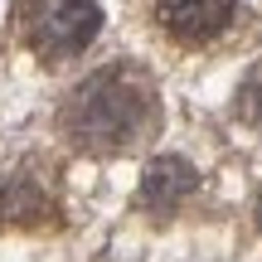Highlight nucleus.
I'll return each instance as SVG.
<instances>
[{
    "instance_id": "nucleus-2",
    "label": "nucleus",
    "mask_w": 262,
    "mask_h": 262,
    "mask_svg": "<svg viewBox=\"0 0 262 262\" xmlns=\"http://www.w3.org/2000/svg\"><path fill=\"white\" fill-rule=\"evenodd\" d=\"M102 29L97 0H19V39L44 63L83 54Z\"/></svg>"
},
{
    "instance_id": "nucleus-3",
    "label": "nucleus",
    "mask_w": 262,
    "mask_h": 262,
    "mask_svg": "<svg viewBox=\"0 0 262 262\" xmlns=\"http://www.w3.org/2000/svg\"><path fill=\"white\" fill-rule=\"evenodd\" d=\"M238 0H156V19L175 44H209L233 25Z\"/></svg>"
},
{
    "instance_id": "nucleus-6",
    "label": "nucleus",
    "mask_w": 262,
    "mask_h": 262,
    "mask_svg": "<svg viewBox=\"0 0 262 262\" xmlns=\"http://www.w3.org/2000/svg\"><path fill=\"white\" fill-rule=\"evenodd\" d=\"M238 117H243L248 126H262V63L243 78V88H238Z\"/></svg>"
},
{
    "instance_id": "nucleus-4",
    "label": "nucleus",
    "mask_w": 262,
    "mask_h": 262,
    "mask_svg": "<svg viewBox=\"0 0 262 262\" xmlns=\"http://www.w3.org/2000/svg\"><path fill=\"white\" fill-rule=\"evenodd\" d=\"M189 194H194V165L180 160V156H160V160H150L146 175H141L136 204L146 209V214H156V219H170Z\"/></svg>"
},
{
    "instance_id": "nucleus-5",
    "label": "nucleus",
    "mask_w": 262,
    "mask_h": 262,
    "mask_svg": "<svg viewBox=\"0 0 262 262\" xmlns=\"http://www.w3.org/2000/svg\"><path fill=\"white\" fill-rule=\"evenodd\" d=\"M34 214H49L44 194L29 175H15L0 189V224H34Z\"/></svg>"
},
{
    "instance_id": "nucleus-1",
    "label": "nucleus",
    "mask_w": 262,
    "mask_h": 262,
    "mask_svg": "<svg viewBox=\"0 0 262 262\" xmlns=\"http://www.w3.org/2000/svg\"><path fill=\"white\" fill-rule=\"evenodd\" d=\"M58 126L83 150H131L146 131H156V88L131 68H102L73 88Z\"/></svg>"
}]
</instances>
